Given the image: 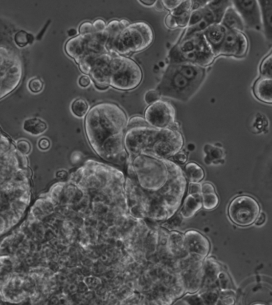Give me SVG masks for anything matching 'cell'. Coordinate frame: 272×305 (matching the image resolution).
Returning <instances> with one entry per match:
<instances>
[{"mask_svg": "<svg viewBox=\"0 0 272 305\" xmlns=\"http://www.w3.org/2000/svg\"><path fill=\"white\" fill-rule=\"evenodd\" d=\"M127 114L114 102H102L90 109L85 118L89 143L98 156L115 166H127L129 157L124 144Z\"/></svg>", "mask_w": 272, "mask_h": 305, "instance_id": "1", "label": "cell"}, {"mask_svg": "<svg viewBox=\"0 0 272 305\" xmlns=\"http://www.w3.org/2000/svg\"><path fill=\"white\" fill-rule=\"evenodd\" d=\"M124 144L129 160L140 153L170 160L182 151L184 139L177 122L173 127L160 129L149 125L143 117L134 116L128 121Z\"/></svg>", "mask_w": 272, "mask_h": 305, "instance_id": "2", "label": "cell"}, {"mask_svg": "<svg viewBox=\"0 0 272 305\" xmlns=\"http://www.w3.org/2000/svg\"><path fill=\"white\" fill-rule=\"evenodd\" d=\"M154 40L153 28L145 22L130 23L117 35L106 42V49L111 53L128 56L147 49Z\"/></svg>", "mask_w": 272, "mask_h": 305, "instance_id": "3", "label": "cell"}, {"mask_svg": "<svg viewBox=\"0 0 272 305\" xmlns=\"http://www.w3.org/2000/svg\"><path fill=\"white\" fill-rule=\"evenodd\" d=\"M216 58L202 32L181 35L168 54L169 64L192 63L205 68Z\"/></svg>", "mask_w": 272, "mask_h": 305, "instance_id": "4", "label": "cell"}, {"mask_svg": "<svg viewBox=\"0 0 272 305\" xmlns=\"http://www.w3.org/2000/svg\"><path fill=\"white\" fill-rule=\"evenodd\" d=\"M113 54L110 65V87L124 91L136 89L143 79L142 70L138 63L130 57Z\"/></svg>", "mask_w": 272, "mask_h": 305, "instance_id": "5", "label": "cell"}, {"mask_svg": "<svg viewBox=\"0 0 272 305\" xmlns=\"http://www.w3.org/2000/svg\"><path fill=\"white\" fill-rule=\"evenodd\" d=\"M200 88L181 75L173 65L169 64L156 90L160 93V97L187 102Z\"/></svg>", "mask_w": 272, "mask_h": 305, "instance_id": "6", "label": "cell"}, {"mask_svg": "<svg viewBox=\"0 0 272 305\" xmlns=\"http://www.w3.org/2000/svg\"><path fill=\"white\" fill-rule=\"evenodd\" d=\"M229 219L240 227H249L255 223L260 214L259 202L249 195L238 196L231 201L227 209Z\"/></svg>", "mask_w": 272, "mask_h": 305, "instance_id": "7", "label": "cell"}, {"mask_svg": "<svg viewBox=\"0 0 272 305\" xmlns=\"http://www.w3.org/2000/svg\"><path fill=\"white\" fill-rule=\"evenodd\" d=\"M22 76V63L20 57L10 51L0 60V99L17 88Z\"/></svg>", "mask_w": 272, "mask_h": 305, "instance_id": "8", "label": "cell"}, {"mask_svg": "<svg viewBox=\"0 0 272 305\" xmlns=\"http://www.w3.org/2000/svg\"><path fill=\"white\" fill-rule=\"evenodd\" d=\"M144 118L152 127L160 129L169 128L177 123L176 109L170 102L159 99L146 108Z\"/></svg>", "mask_w": 272, "mask_h": 305, "instance_id": "9", "label": "cell"}, {"mask_svg": "<svg viewBox=\"0 0 272 305\" xmlns=\"http://www.w3.org/2000/svg\"><path fill=\"white\" fill-rule=\"evenodd\" d=\"M113 53L106 52L94 58L91 67L89 76L97 90H105L110 87V65L113 58Z\"/></svg>", "mask_w": 272, "mask_h": 305, "instance_id": "10", "label": "cell"}, {"mask_svg": "<svg viewBox=\"0 0 272 305\" xmlns=\"http://www.w3.org/2000/svg\"><path fill=\"white\" fill-rule=\"evenodd\" d=\"M249 51V40L244 32L227 30L225 39L219 51V56L243 58Z\"/></svg>", "mask_w": 272, "mask_h": 305, "instance_id": "11", "label": "cell"}, {"mask_svg": "<svg viewBox=\"0 0 272 305\" xmlns=\"http://www.w3.org/2000/svg\"><path fill=\"white\" fill-rule=\"evenodd\" d=\"M231 4L242 19L245 29L262 30L261 15L258 1H231Z\"/></svg>", "mask_w": 272, "mask_h": 305, "instance_id": "12", "label": "cell"}, {"mask_svg": "<svg viewBox=\"0 0 272 305\" xmlns=\"http://www.w3.org/2000/svg\"><path fill=\"white\" fill-rule=\"evenodd\" d=\"M186 251L195 260L201 261L204 260L210 252L209 241L201 232L190 230L184 234Z\"/></svg>", "mask_w": 272, "mask_h": 305, "instance_id": "13", "label": "cell"}, {"mask_svg": "<svg viewBox=\"0 0 272 305\" xmlns=\"http://www.w3.org/2000/svg\"><path fill=\"white\" fill-rule=\"evenodd\" d=\"M226 32L227 29L221 24L210 25L202 32L207 45L209 46L216 58L219 57V51L225 39Z\"/></svg>", "mask_w": 272, "mask_h": 305, "instance_id": "14", "label": "cell"}, {"mask_svg": "<svg viewBox=\"0 0 272 305\" xmlns=\"http://www.w3.org/2000/svg\"><path fill=\"white\" fill-rule=\"evenodd\" d=\"M175 69L192 83L201 87L206 77L205 67H200L192 63L172 64Z\"/></svg>", "mask_w": 272, "mask_h": 305, "instance_id": "15", "label": "cell"}, {"mask_svg": "<svg viewBox=\"0 0 272 305\" xmlns=\"http://www.w3.org/2000/svg\"><path fill=\"white\" fill-rule=\"evenodd\" d=\"M252 91L259 101L271 105L272 103V77L259 76L254 82Z\"/></svg>", "mask_w": 272, "mask_h": 305, "instance_id": "16", "label": "cell"}, {"mask_svg": "<svg viewBox=\"0 0 272 305\" xmlns=\"http://www.w3.org/2000/svg\"><path fill=\"white\" fill-rule=\"evenodd\" d=\"M202 208V194H188L184 199L180 214L182 218H192L199 210Z\"/></svg>", "mask_w": 272, "mask_h": 305, "instance_id": "17", "label": "cell"}, {"mask_svg": "<svg viewBox=\"0 0 272 305\" xmlns=\"http://www.w3.org/2000/svg\"><path fill=\"white\" fill-rule=\"evenodd\" d=\"M221 24L228 30H237L243 32L245 30L242 19L232 4L226 10L223 15Z\"/></svg>", "mask_w": 272, "mask_h": 305, "instance_id": "18", "label": "cell"}, {"mask_svg": "<svg viewBox=\"0 0 272 305\" xmlns=\"http://www.w3.org/2000/svg\"><path fill=\"white\" fill-rule=\"evenodd\" d=\"M261 15L262 30L266 39L272 41V1H258Z\"/></svg>", "mask_w": 272, "mask_h": 305, "instance_id": "19", "label": "cell"}, {"mask_svg": "<svg viewBox=\"0 0 272 305\" xmlns=\"http://www.w3.org/2000/svg\"><path fill=\"white\" fill-rule=\"evenodd\" d=\"M204 163L206 165H219L222 164L225 159V151L221 146L207 144L204 146Z\"/></svg>", "mask_w": 272, "mask_h": 305, "instance_id": "20", "label": "cell"}, {"mask_svg": "<svg viewBox=\"0 0 272 305\" xmlns=\"http://www.w3.org/2000/svg\"><path fill=\"white\" fill-rule=\"evenodd\" d=\"M183 174L186 180L189 181V183H201L205 177V173L203 168L196 162L186 164Z\"/></svg>", "mask_w": 272, "mask_h": 305, "instance_id": "21", "label": "cell"}, {"mask_svg": "<svg viewBox=\"0 0 272 305\" xmlns=\"http://www.w3.org/2000/svg\"><path fill=\"white\" fill-rule=\"evenodd\" d=\"M47 124L40 118H31L24 121L23 129L26 133L32 135L44 134L47 130Z\"/></svg>", "mask_w": 272, "mask_h": 305, "instance_id": "22", "label": "cell"}, {"mask_svg": "<svg viewBox=\"0 0 272 305\" xmlns=\"http://www.w3.org/2000/svg\"><path fill=\"white\" fill-rule=\"evenodd\" d=\"M231 5V1H209L208 7L211 8L216 15V20L218 24H221L223 15L225 11Z\"/></svg>", "mask_w": 272, "mask_h": 305, "instance_id": "23", "label": "cell"}, {"mask_svg": "<svg viewBox=\"0 0 272 305\" xmlns=\"http://www.w3.org/2000/svg\"><path fill=\"white\" fill-rule=\"evenodd\" d=\"M70 110L74 116L82 118L86 117L90 110V107H89V104L85 99H77L72 102Z\"/></svg>", "mask_w": 272, "mask_h": 305, "instance_id": "24", "label": "cell"}, {"mask_svg": "<svg viewBox=\"0 0 272 305\" xmlns=\"http://www.w3.org/2000/svg\"><path fill=\"white\" fill-rule=\"evenodd\" d=\"M204 305H218L220 292L216 289H209L199 293Z\"/></svg>", "mask_w": 272, "mask_h": 305, "instance_id": "25", "label": "cell"}, {"mask_svg": "<svg viewBox=\"0 0 272 305\" xmlns=\"http://www.w3.org/2000/svg\"><path fill=\"white\" fill-rule=\"evenodd\" d=\"M14 41L19 48H25L34 42V37L24 30H20L14 35Z\"/></svg>", "mask_w": 272, "mask_h": 305, "instance_id": "26", "label": "cell"}, {"mask_svg": "<svg viewBox=\"0 0 272 305\" xmlns=\"http://www.w3.org/2000/svg\"><path fill=\"white\" fill-rule=\"evenodd\" d=\"M220 199L216 193L202 195V208L205 210H213L218 206Z\"/></svg>", "mask_w": 272, "mask_h": 305, "instance_id": "27", "label": "cell"}, {"mask_svg": "<svg viewBox=\"0 0 272 305\" xmlns=\"http://www.w3.org/2000/svg\"><path fill=\"white\" fill-rule=\"evenodd\" d=\"M272 51H270L264 57L260 63V66H259L260 76L272 77Z\"/></svg>", "mask_w": 272, "mask_h": 305, "instance_id": "28", "label": "cell"}, {"mask_svg": "<svg viewBox=\"0 0 272 305\" xmlns=\"http://www.w3.org/2000/svg\"><path fill=\"white\" fill-rule=\"evenodd\" d=\"M192 11V1L190 0H182L181 3L173 11L169 12L172 16L174 18L179 17L183 14L188 12V11Z\"/></svg>", "mask_w": 272, "mask_h": 305, "instance_id": "29", "label": "cell"}, {"mask_svg": "<svg viewBox=\"0 0 272 305\" xmlns=\"http://www.w3.org/2000/svg\"><path fill=\"white\" fill-rule=\"evenodd\" d=\"M204 7L191 11L190 19H189L188 26H195L204 20Z\"/></svg>", "mask_w": 272, "mask_h": 305, "instance_id": "30", "label": "cell"}, {"mask_svg": "<svg viewBox=\"0 0 272 305\" xmlns=\"http://www.w3.org/2000/svg\"><path fill=\"white\" fill-rule=\"evenodd\" d=\"M15 148L21 154L26 156L30 153L31 151V145L30 142L26 139L18 140L15 142Z\"/></svg>", "mask_w": 272, "mask_h": 305, "instance_id": "31", "label": "cell"}, {"mask_svg": "<svg viewBox=\"0 0 272 305\" xmlns=\"http://www.w3.org/2000/svg\"><path fill=\"white\" fill-rule=\"evenodd\" d=\"M44 82L39 77H34L32 79H30L28 82V89L30 92L34 93V94L41 92L44 89Z\"/></svg>", "mask_w": 272, "mask_h": 305, "instance_id": "32", "label": "cell"}, {"mask_svg": "<svg viewBox=\"0 0 272 305\" xmlns=\"http://www.w3.org/2000/svg\"><path fill=\"white\" fill-rule=\"evenodd\" d=\"M184 301L188 305H204L202 299L197 292L187 295L184 297Z\"/></svg>", "mask_w": 272, "mask_h": 305, "instance_id": "33", "label": "cell"}, {"mask_svg": "<svg viewBox=\"0 0 272 305\" xmlns=\"http://www.w3.org/2000/svg\"><path fill=\"white\" fill-rule=\"evenodd\" d=\"M145 102L148 105H151L155 102L158 101L160 99V93L158 92L157 90H149L145 94Z\"/></svg>", "mask_w": 272, "mask_h": 305, "instance_id": "34", "label": "cell"}, {"mask_svg": "<svg viewBox=\"0 0 272 305\" xmlns=\"http://www.w3.org/2000/svg\"><path fill=\"white\" fill-rule=\"evenodd\" d=\"M93 32H95V31L93 30V24L91 22L82 23L78 28L79 35H89V34H92Z\"/></svg>", "mask_w": 272, "mask_h": 305, "instance_id": "35", "label": "cell"}, {"mask_svg": "<svg viewBox=\"0 0 272 305\" xmlns=\"http://www.w3.org/2000/svg\"><path fill=\"white\" fill-rule=\"evenodd\" d=\"M182 0H163L161 1L162 5L164 9H166L169 12L175 10L181 3Z\"/></svg>", "mask_w": 272, "mask_h": 305, "instance_id": "36", "label": "cell"}, {"mask_svg": "<svg viewBox=\"0 0 272 305\" xmlns=\"http://www.w3.org/2000/svg\"><path fill=\"white\" fill-rule=\"evenodd\" d=\"M173 159L176 164L179 165V166H181L183 164L185 163L187 160H188V156L186 154L185 152L181 151L173 156Z\"/></svg>", "mask_w": 272, "mask_h": 305, "instance_id": "37", "label": "cell"}, {"mask_svg": "<svg viewBox=\"0 0 272 305\" xmlns=\"http://www.w3.org/2000/svg\"><path fill=\"white\" fill-rule=\"evenodd\" d=\"M92 24H93V30L95 32H102L106 30V26H107L106 22L102 19H97L95 21H93Z\"/></svg>", "mask_w": 272, "mask_h": 305, "instance_id": "38", "label": "cell"}, {"mask_svg": "<svg viewBox=\"0 0 272 305\" xmlns=\"http://www.w3.org/2000/svg\"><path fill=\"white\" fill-rule=\"evenodd\" d=\"M214 193H216V189H215V187L212 183L204 182L201 184V194L202 195L214 194Z\"/></svg>", "mask_w": 272, "mask_h": 305, "instance_id": "39", "label": "cell"}, {"mask_svg": "<svg viewBox=\"0 0 272 305\" xmlns=\"http://www.w3.org/2000/svg\"><path fill=\"white\" fill-rule=\"evenodd\" d=\"M188 194L191 195L201 194V183H189L188 185Z\"/></svg>", "mask_w": 272, "mask_h": 305, "instance_id": "40", "label": "cell"}, {"mask_svg": "<svg viewBox=\"0 0 272 305\" xmlns=\"http://www.w3.org/2000/svg\"><path fill=\"white\" fill-rule=\"evenodd\" d=\"M50 146H51V142L47 138H41L38 142V146L41 151H47L50 148Z\"/></svg>", "mask_w": 272, "mask_h": 305, "instance_id": "41", "label": "cell"}, {"mask_svg": "<svg viewBox=\"0 0 272 305\" xmlns=\"http://www.w3.org/2000/svg\"><path fill=\"white\" fill-rule=\"evenodd\" d=\"M164 24L166 25L167 27L169 28V29H176V28L178 27L175 18L172 16L170 14L167 15L165 20H164Z\"/></svg>", "mask_w": 272, "mask_h": 305, "instance_id": "42", "label": "cell"}, {"mask_svg": "<svg viewBox=\"0 0 272 305\" xmlns=\"http://www.w3.org/2000/svg\"><path fill=\"white\" fill-rule=\"evenodd\" d=\"M91 82H92V81H91L90 76H86V75H83V76H81L78 78V85L82 88H87V87L90 86Z\"/></svg>", "mask_w": 272, "mask_h": 305, "instance_id": "43", "label": "cell"}, {"mask_svg": "<svg viewBox=\"0 0 272 305\" xmlns=\"http://www.w3.org/2000/svg\"><path fill=\"white\" fill-rule=\"evenodd\" d=\"M266 222V215L264 213H260L259 217H257V219L255 222V225L256 226H261L265 223Z\"/></svg>", "mask_w": 272, "mask_h": 305, "instance_id": "44", "label": "cell"}, {"mask_svg": "<svg viewBox=\"0 0 272 305\" xmlns=\"http://www.w3.org/2000/svg\"><path fill=\"white\" fill-rule=\"evenodd\" d=\"M156 2H157V1H154V0H140V1H139L140 3L145 5V6H147V7H154Z\"/></svg>", "mask_w": 272, "mask_h": 305, "instance_id": "45", "label": "cell"}, {"mask_svg": "<svg viewBox=\"0 0 272 305\" xmlns=\"http://www.w3.org/2000/svg\"><path fill=\"white\" fill-rule=\"evenodd\" d=\"M57 178H59L64 179V178H68V175H67V171H59V172L57 173L56 174Z\"/></svg>", "mask_w": 272, "mask_h": 305, "instance_id": "46", "label": "cell"}, {"mask_svg": "<svg viewBox=\"0 0 272 305\" xmlns=\"http://www.w3.org/2000/svg\"><path fill=\"white\" fill-rule=\"evenodd\" d=\"M154 6H155L156 9L158 10V11H163L164 9L163 5H162L161 1H157Z\"/></svg>", "mask_w": 272, "mask_h": 305, "instance_id": "47", "label": "cell"}, {"mask_svg": "<svg viewBox=\"0 0 272 305\" xmlns=\"http://www.w3.org/2000/svg\"><path fill=\"white\" fill-rule=\"evenodd\" d=\"M68 35L71 38H74V37L78 35V31L75 29H70V30H68Z\"/></svg>", "mask_w": 272, "mask_h": 305, "instance_id": "48", "label": "cell"}, {"mask_svg": "<svg viewBox=\"0 0 272 305\" xmlns=\"http://www.w3.org/2000/svg\"><path fill=\"white\" fill-rule=\"evenodd\" d=\"M263 305V304H255V305Z\"/></svg>", "mask_w": 272, "mask_h": 305, "instance_id": "49", "label": "cell"}]
</instances>
